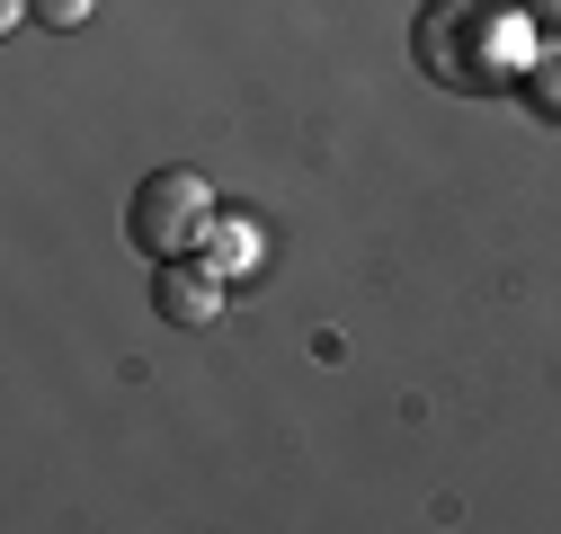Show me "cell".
I'll return each instance as SVG.
<instances>
[{"instance_id":"1","label":"cell","mask_w":561,"mask_h":534,"mask_svg":"<svg viewBox=\"0 0 561 534\" xmlns=\"http://www.w3.org/2000/svg\"><path fill=\"white\" fill-rule=\"evenodd\" d=\"M205 232H215V196H205L196 170H152L125 196V241L144 258H187Z\"/></svg>"},{"instance_id":"2","label":"cell","mask_w":561,"mask_h":534,"mask_svg":"<svg viewBox=\"0 0 561 534\" xmlns=\"http://www.w3.org/2000/svg\"><path fill=\"white\" fill-rule=\"evenodd\" d=\"M481 19H490L481 0H428V19H419L410 54H419V72H428L437 90H481V54H463V36H472Z\"/></svg>"},{"instance_id":"3","label":"cell","mask_w":561,"mask_h":534,"mask_svg":"<svg viewBox=\"0 0 561 534\" xmlns=\"http://www.w3.org/2000/svg\"><path fill=\"white\" fill-rule=\"evenodd\" d=\"M152 303H161V321H179V329H205V321L224 312V267H215V258L196 267V249H187V258H161Z\"/></svg>"},{"instance_id":"4","label":"cell","mask_w":561,"mask_h":534,"mask_svg":"<svg viewBox=\"0 0 561 534\" xmlns=\"http://www.w3.org/2000/svg\"><path fill=\"white\" fill-rule=\"evenodd\" d=\"M205 249H215V267H241V258H250V223H224V214H215Z\"/></svg>"},{"instance_id":"5","label":"cell","mask_w":561,"mask_h":534,"mask_svg":"<svg viewBox=\"0 0 561 534\" xmlns=\"http://www.w3.org/2000/svg\"><path fill=\"white\" fill-rule=\"evenodd\" d=\"M36 19H45V27H81L90 0H36Z\"/></svg>"}]
</instances>
